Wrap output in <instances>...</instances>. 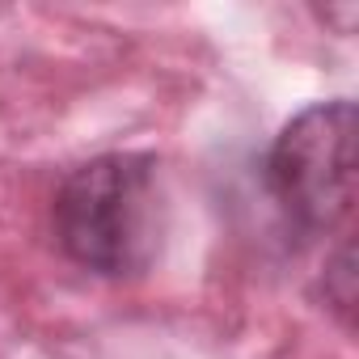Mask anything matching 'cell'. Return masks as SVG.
<instances>
[{"instance_id":"cell-1","label":"cell","mask_w":359,"mask_h":359,"mask_svg":"<svg viewBox=\"0 0 359 359\" xmlns=\"http://www.w3.org/2000/svg\"><path fill=\"white\" fill-rule=\"evenodd\" d=\"M60 250L106 279L144 275L165 241L161 165L148 152H106L76 165L51 208Z\"/></svg>"},{"instance_id":"cell-2","label":"cell","mask_w":359,"mask_h":359,"mask_svg":"<svg viewBox=\"0 0 359 359\" xmlns=\"http://www.w3.org/2000/svg\"><path fill=\"white\" fill-rule=\"evenodd\" d=\"M266 187L300 233H334L355 208V106L346 97L300 110L266 156Z\"/></svg>"}]
</instances>
